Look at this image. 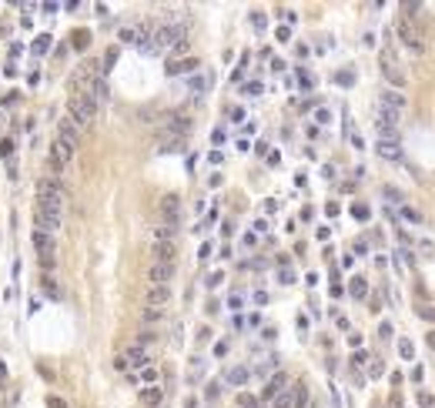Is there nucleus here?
<instances>
[{
	"instance_id": "1a4fd4ad",
	"label": "nucleus",
	"mask_w": 435,
	"mask_h": 408,
	"mask_svg": "<svg viewBox=\"0 0 435 408\" xmlns=\"http://www.w3.org/2000/svg\"><path fill=\"white\" fill-rule=\"evenodd\" d=\"M60 134H57V137H60V141H67V144H71V148H77V141H80V134H84V130L77 128L74 121H71V117H64V121H60Z\"/></svg>"
},
{
	"instance_id": "6ab92c4d",
	"label": "nucleus",
	"mask_w": 435,
	"mask_h": 408,
	"mask_svg": "<svg viewBox=\"0 0 435 408\" xmlns=\"http://www.w3.org/2000/svg\"><path fill=\"white\" fill-rule=\"evenodd\" d=\"M271 408H291V391L288 388H281L275 398H271Z\"/></svg>"
},
{
	"instance_id": "f8f14e48",
	"label": "nucleus",
	"mask_w": 435,
	"mask_h": 408,
	"mask_svg": "<svg viewBox=\"0 0 435 408\" xmlns=\"http://www.w3.org/2000/svg\"><path fill=\"white\" fill-rule=\"evenodd\" d=\"M284 385H288V375H284V371H275V375H271V382L265 385V391H261V398H265V402H271V398H275V395H278Z\"/></svg>"
},
{
	"instance_id": "a878e982",
	"label": "nucleus",
	"mask_w": 435,
	"mask_h": 408,
	"mask_svg": "<svg viewBox=\"0 0 435 408\" xmlns=\"http://www.w3.org/2000/svg\"><path fill=\"white\" fill-rule=\"evenodd\" d=\"M418 408H435V395H429V391H418Z\"/></svg>"
},
{
	"instance_id": "2f4dec72",
	"label": "nucleus",
	"mask_w": 435,
	"mask_h": 408,
	"mask_svg": "<svg viewBox=\"0 0 435 408\" xmlns=\"http://www.w3.org/2000/svg\"><path fill=\"white\" fill-rule=\"evenodd\" d=\"M352 214H355L358 221H368V214H372V211H368L365 204H355V207H352Z\"/></svg>"
},
{
	"instance_id": "412c9836",
	"label": "nucleus",
	"mask_w": 435,
	"mask_h": 408,
	"mask_svg": "<svg viewBox=\"0 0 435 408\" xmlns=\"http://www.w3.org/2000/svg\"><path fill=\"white\" fill-rule=\"evenodd\" d=\"M248 375H251L248 368H231V371H228V382H234V385H245Z\"/></svg>"
},
{
	"instance_id": "a18cd8bd",
	"label": "nucleus",
	"mask_w": 435,
	"mask_h": 408,
	"mask_svg": "<svg viewBox=\"0 0 435 408\" xmlns=\"http://www.w3.org/2000/svg\"><path fill=\"white\" fill-rule=\"evenodd\" d=\"M308 408H322V405H308Z\"/></svg>"
},
{
	"instance_id": "58836bf2",
	"label": "nucleus",
	"mask_w": 435,
	"mask_h": 408,
	"mask_svg": "<svg viewBox=\"0 0 435 408\" xmlns=\"http://www.w3.org/2000/svg\"><path fill=\"white\" fill-rule=\"evenodd\" d=\"M208 161H211V164H221V161H225V154H221V151H211Z\"/></svg>"
},
{
	"instance_id": "20e7f679",
	"label": "nucleus",
	"mask_w": 435,
	"mask_h": 408,
	"mask_svg": "<svg viewBox=\"0 0 435 408\" xmlns=\"http://www.w3.org/2000/svg\"><path fill=\"white\" fill-rule=\"evenodd\" d=\"M34 221H37V231L57 234V231H60V224H64V211H57V207H44V204H37V214H34Z\"/></svg>"
},
{
	"instance_id": "c85d7f7f",
	"label": "nucleus",
	"mask_w": 435,
	"mask_h": 408,
	"mask_svg": "<svg viewBox=\"0 0 435 408\" xmlns=\"http://www.w3.org/2000/svg\"><path fill=\"white\" fill-rule=\"evenodd\" d=\"M368 375H372V378H382V358H372V361H368Z\"/></svg>"
},
{
	"instance_id": "a19ab883",
	"label": "nucleus",
	"mask_w": 435,
	"mask_h": 408,
	"mask_svg": "<svg viewBox=\"0 0 435 408\" xmlns=\"http://www.w3.org/2000/svg\"><path fill=\"white\" fill-rule=\"evenodd\" d=\"M114 60H117V51H111V54H107V60H104V71H111Z\"/></svg>"
},
{
	"instance_id": "ddd939ff",
	"label": "nucleus",
	"mask_w": 435,
	"mask_h": 408,
	"mask_svg": "<svg viewBox=\"0 0 435 408\" xmlns=\"http://www.w3.org/2000/svg\"><path fill=\"white\" fill-rule=\"evenodd\" d=\"M171 298V288L168 284H151V291H148V308H161V305H168Z\"/></svg>"
},
{
	"instance_id": "473e14b6",
	"label": "nucleus",
	"mask_w": 435,
	"mask_h": 408,
	"mask_svg": "<svg viewBox=\"0 0 435 408\" xmlns=\"http://www.w3.org/2000/svg\"><path fill=\"white\" fill-rule=\"evenodd\" d=\"M47 47H51V37H37V44H34V54H47Z\"/></svg>"
},
{
	"instance_id": "f704fd0d",
	"label": "nucleus",
	"mask_w": 435,
	"mask_h": 408,
	"mask_svg": "<svg viewBox=\"0 0 435 408\" xmlns=\"http://www.w3.org/2000/svg\"><path fill=\"white\" fill-rule=\"evenodd\" d=\"M352 365H355V368L368 365V355H365V352H355V355H352Z\"/></svg>"
},
{
	"instance_id": "423d86ee",
	"label": "nucleus",
	"mask_w": 435,
	"mask_h": 408,
	"mask_svg": "<svg viewBox=\"0 0 435 408\" xmlns=\"http://www.w3.org/2000/svg\"><path fill=\"white\" fill-rule=\"evenodd\" d=\"M157 211H161V221L168 224V228H174L178 218H181V198L178 194H164L161 204H157Z\"/></svg>"
},
{
	"instance_id": "c756f323",
	"label": "nucleus",
	"mask_w": 435,
	"mask_h": 408,
	"mask_svg": "<svg viewBox=\"0 0 435 408\" xmlns=\"http://www.w3.org/2000/svg\"><path fill=\"white\" fill-rule=\"evenodd\" d=\"M141 378H144V382H157V368H154V365H144V368H141Z\"/></svg>"
},
{
	"instance_id": "ea45409f",
	"label": "nucleus",
	"mask_w": 435,
	"mask_h": 408,
	"mask_svg": "<svg viewBox=\"0 0 435 408\" xmlns=\"http://www.w3.org/2000/svg\"><path fill=\"white\" fill-rule=\"evenodd\" d=\"M221 278H225V275H221V271H214V275L208 278V284H211V288H218V284H221Z\"/></svg>"
},
{
	"instance_id": "7c9ffc66",
	"label": "nucleus",
	"mask_w": 435,
	"mask_h": 408,
	"mask_svg": "<svg viewBox=\"0 0 435 408\" xmlns=\"http://www.w3.org/2000/svg\"><path fill=\"white\" fill-rule=\"evenodd\" d=\"M47 408H67V398H60V395H47Z\"/></svg>"
},
{
	"instance_id": "a211bd4d",
	"label": "nucleus",
	"mask_w": 435,
	"mask_h": 408,
	"mask_svg": "<svg viewBox=\"0 0 435 408\" xmlns=\"http://www.w3.org/2000/svg\"><path fill=\"white\" fill-rule=\"evenodd\" d=\"M198 67V60L194 57H188V60H171L168 64V74H181V71H194Z\"/></svg>"
},
{
	"instance_id": "f03ea898",
	"label": "nucleus",
	"mask_w": 435,
	"mask_h": 408,
	"mask_svg": "<svg viewBox=\"0 0 435 408\" xmlns=\"http://www.w3.org/2000/svg\"><path fill=\"white\" fill-rule=\"evenodd\" d=\"M94 114H97V104L91 97H84V94H71V101H67V117L74 121L80 130H87L94 124Z\"/></svg>"
},
{
	"instance_id": "393cba45",
	"label": "nucleus",
	"mask_w": 435,
	"mask_h": 408,
	"mask_svg": "<svg viewBox=\"0 0 435 408\" xmlns=\"http://www.w3.org/2000/svg\"><path fill=\"white\" fill-rule=\"evenodd\" d=\"M238 405H241V408H258V398L248 395V391H241V395H238Z\"/></svg>"
},
{
	"instance_id": "9d476101",
	"label": "nucleus",
	"mask_w": 435,
	"mask_h": 408,
	"mask_svg": "<svg viewBox=\"0 0 435 408\" xmlns=\"http://www.w3.org/2000/svg\"><path fill=\"white\" fill-rule=\"evenodd\" d=\"M379 104L385 107V111L398 114V117H402V111H405V97H402V94H392V91H385V94H382V97H379Z\"/></svg>"
},
{
	"instance_id": "aec40b11",
	"label": "nucleus",
	"mask_w": 435,
	"mask_h": 408,
	"mask_svg": "<svg viewBox=\"0 0 435 408\" xmlns=\"http://www.w3.org/2000/svg\"><path fill=\"white\" fill-rule=\"evenodd\" d=\"M415 315L422 318V321H435V305H422V301H418V305H415Z\"/></svg>"
},
{
	"instance_id": "dca6fc26",
	"label": "nucleus",
	"mask_w": 435,
	"mask_h": 408,
	"mask_svg": "<svg viewBox=\"0 0 435 408\" xmlns=\"http://www.w3.org/2000/svg\"><path fill=\"white\" fill-rule=\"evenodd\" d=\"M174 255H178L174 241H154V261H174Z\"/></svg>"
},
{
	"instance_id": "37998d69",
	"label": "nucleus",
	"mask_w": 435,
	"mask_h": 408,
	"mask_svg": "<svg viewBox=\"0 0 435 408\" xmlns=\"http://www.w3.org/2000/svg\"><path fill=\"white\" fill-rule=\"evenodd\" d=\"M291 37V27H278V40H288Z\"/></svg>"
},
{
	"instance_id": "c03bdc74",
	"label": "nucleus",
	"mask_w": 435,
	"mask_h": 408,
	"mask_svg": "<svg viewBox=\"0 0 435 408\" xmlns=\"http://www.w3.org/2000/svg\"><path fill=\"white\" fill-rule=\"evenodd\" d=\"M425 345H429V348H435V332H429V334H425Z\"/></svg>"
},
{
	"instance_id": "cd10ccee",
	"label": "nucleus",
	"mask_w": 435,
	"mask_h": 408,
	"mask_svg": "<svg viewBox=\"0 0 435 408\" xmlns=\"http://www.w3.org/2000/svg\"><path fill=\"white\" fill-rule=\"evenodd\" d=\"M402 218H405V221H412V224H418V221H422V214H418L415 207H402Z\"/></svg>"
},
{
	"instance_id": "c9c22d12",
	"label": "nucleus",
	"mask_w": 435,
	"mask_h": 408,
	"mask_svg": "<svg viewBox=\"0 0 435 408\" xmlns=\"http://www.w3.org/2000/svg\"><path fill=\"white\" fill-rule=\"evenodd\" d=\"M114 368H117V371H128V368H131V361H128L124 355H117V361H114Z\"/></svg>"
},
{
	"instance_id": "bb28decb",
	"label": "nucleus",
	"mask_w": 435,
	"mask_h": 408,
	"mask_svg": "<svg viewBox=\"0 0 435 408\" xmlns=\"http://www.w3.org/2000/svg\"><path fill=\"white\" fill-rule=\"evenodd\" d=\"M161 321V308H148L144 311V325H157Z\"/></svg>"
},
{
	"instance_id": "4468645a",
	"label": "nucleus",
	"mask_w": 435,
	"mask_h": 408,
	"mask_svg": "<svg viewBox=\"0 0 435 408\" xmlns=\"http://www.w3.org/2000/svg\"><path fill=\"white\" fill-rule=\"evenodd\" d=\"M375 151H379V157H385V161H402V144L398 141H379Z\"/></svg>"
},
{
	"instance_id": "4be33fe9",
	"label": "nucleus",
	"mask_w": 435,
	"mask_h": 408,
	"mask_svg": "<svg viewBox=\"0 0 435 408\" xmlns=\"http://www.w3.org/2000/svg\"><path fill=\"white\" fill-rule=\"evenodd\" d=\"M141 398H144V405L157 408V405H161V388H148L144 395H141Z\"/></svg>"
},
{
	"instance_id": "f257e3e1",
	"label": "nucleus",
	"mask_w": 435,
	"mask_h": 408,
	"mask_svg": "<svg viewBox=\"0 0 435 408\" xmlns=\"http://www.w3.org/2000/svg\"><path fill=\"white\" fill-rule=\"evenodd\" d=\"M37 204L44 207H57V211H64V204H67V191H64V181L60 178H40L37 184Z\"/></svg>"
},
{
	"instance_id": "79ce46f5",
	"label": "nucleus",
	"mask_w": 435,
	"mask_h": 408,
	"mask_svg": "<svg viewBox=\"0 0 435 408\" xmlns=\"http://www.w3.org/2000/svg\"><path fill=\"white\" fill-rule=\"evenodd\" d=\"M251 20H255V30H265V17H261V14H255Z\"/></svg>"
},
{
	"instance_id": "6e6552de",
	"label": "nucleus",
	"mask_w": 435,
	"mask_h": 408,
	"mask_svg": "<svg viewBox=\"0 0 435 408\" xmlns=\"http://www.w3.org/2000/svg\"><path fill=\"white\" fill-rule=\"evenodd\" d=\"M148 278H151V284H168L174 278V261H154L148 268Z\"/></svg>"
},
{
	"instance_id": "2eb2a0df",
	"label": "nucleus",
	"mask_w": 435,
	"mask_h": 408,
	"mask_svg": "<svg viewBox=\"0 0 435 408\" xmlns=\"http://www.w3.org/2000/svg\"><path fill=\"white\" fill-rule=\"evenodd\" d=\"M288 391H291V408H308V405H311V398H308V385H305V382H295Z\"/></svg>"
},
{
	"instance_id": "7ed1b4c3",
	"label": "nucleus",
	"mask_w": 435,
	"mask_h": 408,
	"mask_svg": "<svg viewBox=\"0 0 435 408\" xmlns=\"http://www.w3.org/2000/svg\"><path fill=\"white\" fill-rule=\"evenodd\" d=\"M395 30H398V40H402L412 54H425V37L418 34V27L412 24V20H398Z\"/></svg>"
},
{
	"instance_id": "0eeeda50",
	"label": "nucleus",
	"mask_w": 435,
	"mask_h": 408,
	"mask_svg": "<svg viewBox=\"0 0 435 408\" xmlns=\"http://www.w3.org/2000/svg\"><path fill=\"white\" fill-rule=\"evenodd\" d=\"M54 248H57L54 234H47V231H34V251H37L40 261H51V258H54Z\"/></svg>"
},
{
	"instance_id": "39448f33",
	"label": "nucleus",
	"mask_w": 435,
	"mask_h": 408,
	"mask_svg": "<svg viewBox=\"0 0 435 408\" xmlns=\"http://www.w3.org/2000/svg\"><path fill=\"white\" fill-rule=\"evenodd\" d=\"M382 74L388 77L395 87H405V74H402V67H398V57H395V51H382Z\"/></svg>"
},
{
	"instance_id": "5701e85b",
	"label": "nucleus",
	"mask_w": 435,
	"mask_h": 408,
	"mask_svg": "<svg viewBox=\"0 0 435 408\" xmlns=\"http://www.w3.org/2000/svg\"><path fill=\"white\" fill-rule=\"evenodd\" d=\"M154 241H174V228H168V224H161V228L154 231Z\"/></svg>"
},
{
	"instance_id": "4c0bfd02",
	"label": "nucleus",
	"mask_w": 435,
	"mask_h": 408,
	"mask_svg": "<svg viewBox=\"0 0 435 408\" xmlns=\"http://www.w3.org/2000/svg\"><path fill=\"white\" fill-rule=\"evenodd\" d=\"M385 198H388V201H398V204H402V191H392V187H385Z\"/></svg>"
},
{
	"instance_id": "72a5a7b5",
	"label": "nucleus",
	"mask_w": 435,
	"mask_h": 408,
	"mask_svg": "<svg viewBox=\"0 0 435 408\" xmlns=\"http://www.w3.org/2000/svg\"><path fill=\"white\" fill-rule=\"evenodd\" d=\"M398 352H402V358H412L415 348H412V341H398Z\"/></svg>"
},
{
	"instance_id": "e433bc0d",
	"label": "nucleus",
	"mask_w": 435,
	"mask_h": 408,
	"mask_svg": "<svg viewBox=\"0 0 435 408\" xmlns=\"http://www.w3.org/2000/svg\"><path fill=\"white\" fill-rule=\"evenodd\" d=\"M338 84H341V87H352V71H341V74H338Z\"/></svg>"
},
{
	"instance_id": "b1692460",
	"label": "nucleus",
	"mask_w": 435,
	"mask_h": 408,
	"mask_svg": "<svg viewBox=\"0 0 435 408\" xmlns=\"http://www.w3.org/2000/svg\"><path fill=\"white\" fill-rule=\"evenodd\" d=\"M365 291H368L365 278H352V295H355V298H365Z\"/></svg>"
},
{
	"instance_id": "9b49d317",
	"label": "nucleus",
	"mask_w": 435,
	"mask_h": 408,
	"mask_svg": "<svg viewBox=\"0 0 435 408\" xmlns=\"http://www.w3.org/2000/svg\"><path fill=\"white\" fill-rule=\"evenodd\" d=\"M51 157H54L57 164L64 167V164H67V161H71V157H74V148H71L67 141H60V137H57L54 144H51Z\"/></svg>"
},
{
	"instance_id": "f3484780",
	"label": "nucleus",
	"mask_w": 435,
	"mask_h": 408,
	"mask_svg": "<svg viewBox=\"0 0 435 408\" xmlns=\"http://www.w3.org/2000/svg\"><path fill=\"white\" fill-rule=\"evenodd\" d=\"M124 358L131 361V368H144V365H148V355H144V348H141V345L128 348V355H124Z\"/></svg>"
}]
</instances>
